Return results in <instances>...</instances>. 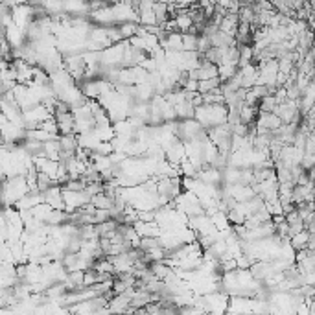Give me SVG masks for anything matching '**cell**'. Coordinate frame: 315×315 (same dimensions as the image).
Masks as SVG:
<instances>
[{
	"label": "cell",
	"instance_id": "obj_1",
	"mask_svg": "<svg viewBox=\"0 0 315 315\" xmlns=\"http://www.w3.org/2000/svg\"><path fill=\"white\" fill-rule=\"evenodd\" d=\"M284 124H282L280 116L275 113H260L258 116V122H256V128L268 129V131H276L280 129Z\"/></svg>",
	"mask_w": 315,
	"mask_h": 315
},
{
	"label": "cell",
	"instance_id": "obj_2",
	"mask_svg": "<svg viewBox=\"0 0 315 315\" xmlns=\"http://www.w3.org/2000/svg\"><path fill=\"white\" fill-rule=\"evenodd\" d=\"M90 205H92L94 208H98V210H113L114 208V201L111 197H107L105 194L94 195L92 199H90Z\"/></svg>",
	"mask_w": 315,
	"mask_h": 315
},
{
	"label": "cell",
	"instance_id": "obj_3",
	"mask_svg": "<svg viewBox=\"0 0 315 315\" xmlns=\"http://www.w3.org/2000/svg\"><path fill=\"white\" fill-rule=\"evenodd\" d=\"M308 240H310V232L304 230L301 234H297L291 238V247L295 251H302V249H308Z\"/></svg>",
	"mask_w": 315,
	"mask_h": 315
},
{
	"label": "cell",
	"instance_id": "obj_4",
	"mask_svg": "<svg viewBox=\"0 0 315 315\" xmlns=\"http://www.w3.org/2000/svg\"><path fill=\"white\" fill-rule=\"evenodd\" d=\"M260 113H276V109H278V101H276L275 96H268V98H264L260 101Z\"/></svg>",
	"mask_w": 315,
	"mask_h": 315
},
{
	"label": "cell",
	"instance_id": "obj_5",
	"mask_svg": "<svg viewBox=\"0 0 315 315\" xmlns=\"http://www.w3.org/2000/svg\"><path fill=\"white\" fill-rule=\"evenodd\" d=\"M197 41H199V35L182 34V46H184V52H197Z\"/></svg>",
	"mask_w": 315,
	"mask_h": 315
},
{
	"label": "cell",
	"instance_id": "obj_6",
	"mask_svg": "<svg viewBox=\"0 0 315 315\" xmlns=\"http://www.w3.org/2000/svg\"><path fill=\"white\" fill-rule=\"evenodd\" d=\"M304 225H306V230H308L310 234L315 236V220H312L310 223H304Z\"/></svg>",
	"mask_w": 315,
	"mask_h": 315
},
{
	"label": "cell",
	"instance_id": "obj_7",
	"mask_svg": "<svg viewBox=\"0 0 315 315\" xmlns=\"http://www.w3.org/2000/svg\"><path fill=\"white\" fill-rule=\"evenodd\" d=\"M312 258H314V262H315V251H312Z\"/></svg>",
	"mask_w": 315,
	"mask_h": 315
}]
</instances>
